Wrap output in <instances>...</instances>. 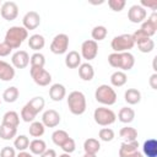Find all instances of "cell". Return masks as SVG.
<instances>
[{
    "label": "cell",
    "instance_id": "6da1fadb",
    "mask_svg": "<svg viewBox=\"0 0 157 157\" xmlns=\"http://www.w3.org/2000/svg\"><path fill=\"white\" fill-rule=\"evenodd\" d=\"M108 63L112 67L120 69V71H129L135 65V58L130 52L112 53L108 55Z\"/></svg>",
    "mask_w": 157,
    "mask_h": 157
},
{
    "label": "cell",
    "instance_id": "7a4b0ae2",
    "mask_svg": "<svg viewBox=\"0 0 157 157\" xmlns=\"http://www.w3.org/2000/svg\"><path fill=\"white\" fill-rule=\"evenodd\" d=\"M26 39H28V31L23 26H12L6 31L4 42L12 49H17Z\"/></svg>",
    "mask_w": 157,
    "mask_h": 157
},
{
    "label": "cell",
    "instance_id": "3957f363",
    "mask_svg": "<svg viewBox=\"0 0 157 157\" xmlns=\"http://www.w3.org/2000/svg\"><path fill=\"white\" fill-rule=\"evenodd\" d=\"M67 107L74 115H81L86 112V97L81 91H72L67 96Z\"/></svg>",
    "mask_w": 157,
    "mask_h": 157
},
{
    "label": "cell",
    "instance_id": "277c9868",
    "mask_svg": "<svg viewBox=\"0 0 157 157\" xmlns=\"http://www.w3.org/2000/svg\"><path fill=\"white\" fill-rule=\"evenodd\" d=\"M94 98L102 105H113L117 102V93L112 86L103 83L96 88Z\"/></svg>",
    "mask_w": 157,
    "mask_h": 157
},
{
    "label": "cell",
    "instance_id": "5b68a950",
    "mask_svg": "<svg viewBox=\"0 0 157 157\" xmlns=\"http://www.w3.org/2000/svg\"><path fill=\"white\" fill-rule=\"evenodd\" d=\"M135 45V42L132 39L131 34H120V36H115L112 42H110V47L114 50V53H124V52H129L130 49H132Z\"/></svg>",
    "mask_w": 157,
    "mask_h": 157
},
{
    "label": "cell",
    "instance_id": "8992f818",
    "mask_svg": "<svg viewBox=\"0 0 157 157\" xmlns=\"http://www.w3.org/2000/svg\"><path fill=\"white\" fill-rule=\"evenodd\" d=\"M93 119H94V121L98 125H101V126H108V125H112L113 123H115L117 115H115V113L110 108L99 107V108H96L94 109V112H93Z\"/></svg>",
    "mask_w": 157,
    "mask_h": 157
},
{
    "label": "cell",
    "instance_id": "52a82bcc",
    "mask_svg": "<svg viewBox=\"0 0 157 157\" xmlns=\"http://www.w3.org/2000/svg\"><path fill=\"white\" fill-rule=\"evenodd\" d=\"M67 48H69V36L65 33L56 34L50 43V52L56 55L66 53Z\"/></svg>",
    "mask_w": 157,
    "mask_h": 157
},
{
    "label": "cell",
    "instance_id": "ba28073f",
    "mask_svg": "<svg viewBox=\"0 0 157 157\" xmlns=\"http://www.w3.org/2000/svg\"><path fill=\"white\" fill-rule=\"evenodd\" d=\"M31 77L33 78L34 83L38 86H48L52 82V75L44 69V67H31L29 69Z\"/></svg>",
    "mask_w": 157,
    "mask_h": 157
},
{
    "label": "cell",
    "instance_id": "9c48e42d",
    "mask_svg": "<svg viewBox=\"0 0 157 157\" xmlns=\"http://www.w3.org/2000/svg\"><path fill=\"white\" fill-rule=\"evenodd\" d=\"M98 54V43L93 39H87L81 44V58L86 59L87 61L93 60Z\"/></svg>",
    "mask_w": 157,
    "mask_h": 157
},
{
    "label": "cell",
    "instance_id": "30bf717a",
    "mask_svg": "<svg viewBox=\"0 0 157 157\" xmlns=\"http://www.w3.org/2000/svg\"><path fill=\"white\" fill-rule=\"evenodd\" d=\"M0 13H1L4 20L13 21L18 16V6L15 1H5L1 4Z\"/></svg>",
    "mask_w": 157,
    "mask_h": 157
},
{
    "label": "cell",
    "instance_id": "8fae6325",
    "mask_svg": "<svg viewBox=\"0 0 157 157\" xmlns=\"http://www.w3.org/2000/svg\"><path fill=\"white\" fill-rule=\"evenodd\" d=\"M147 12L141 5H132L128 11V18L131 23H142L146 20Z\"/></svg>",
    "mask_w": 157,
    "mask_h": 157
},
{
    "label": "cell",
    "instance_id": "7c38bea8",
    "mask_svg": "<svg viewBox=\"0 0 157 157\" xmlns=\"http://www.w3.org/2000/svg\"><path fill=\"white\" fill-rule=\"evenodd\" d=\"M148 38H151L152 36L156 34L157 32V13L156 11H153L147 20H145L142 23H141V28H140Z\"/></svg>",
    "mask_w": 157,
    "mask_h": 157
},
{
    "label": "cell",
    "instance_id": "4fadbf2b",
    "mask_svg": "<svg viewBox=\"0 0 157 157\" xmlns=\"http://www.w3.org/2000/svg\"><path fill=\"white\" fill-rule=\"evenodd\" d=\"M29 58L26 50H17L11 56V65L16 69H25L29 64Z\"/></svg>",
    "mask_w": 157,
    "mask_h": 157
},
{
    "label": "cell",
    "instance_id": "5bb4252c",
    "mask_svg": "<svg viewBox=\"0 0 157 157\" xmlns=\"http://www.w3.org/2000/svg\"><path fill=\"white\" fill-rule=\"evenodd\" d=\"M22 25L27 31H33L40 25V16L37 11H28L23 18H22Z\"/></svg>",
    "mask_w": 157,
    "mask_h": 157
},
{
    "label": "cell",
    "instance_id": "9a60e30c",
    "mask_svg": "<svg viewBox=\"0 0 157 157\" xmlns=\"http://www.w3.org/2000/svg\"><path fill=\"white\" fill-rule=\"evenodd\" d=\"M61 118L55 109H48L42 115V123L45 128H55L59 125Z\"/></svg>",
    "mask_w": 157,
    "mask_h": 157
},
{
    "label": "cell",
    "instance_id": "2e32d148",
    "mask_svg": "<svg viewBox=\"0 0 157 157\" xmlns=\"http://www.w3.org/2000/svg\"><path fill=\"white\" fill-rule=\"evenodd\" d=\"M15 67L11 65V64H9V63H6V61H4V60H0V80L1 81H11V80H13V77H15Z\"/></svg>",
    "mask_w": 157,
    "mask_h": 157
},
{
    "label": "cell",
    "instance_id": "e0dca14e",
    "mask_svg": "<svg viewBox=\"0 0 157 157\" xmlns=\"http://www.w3.org/2000/svg\"><path fill=\"white\" fill-rule=\"evenodd\" d=\"M66 96V88L61 83H54L49 88V97L54 102H60Z\"/></svg>",
    "mask_w": 157,
    "mask_h": 157
},
{
    "label": "cell",
    "instance_id": "ac0fdd59",
    "mask_svg": "<svg viewBox=\"0 0 157 157\" xmlns=\"http://www.w3.org/2000/svg\"><path fill=\"white\" fill-rule=\"evenodd\" d=\"M44 105H45V101H44V98L40 97V96L33 97L31 101H28V102L26 103V107H27L36 117H37L38 113H40V112L43 110Z\"/></svg>",
    "mask_w": 157,
    "mask_h": 157
},
{
    "label": "cell",
    "instance_id": "d6986e66",
    "mask_svg": "<svg viewBox=\"0 0 157 157\" xmlns=\"http://www.w3.org/2000/svg\"><path fill=\"white\" fill-rule=\"evenodd\" d=\"M81 60H82V58H81L80 53L76 50H71L65 56V65L69 69H76L82 64Z\"/></svg>",
    "mask_w": 157,
    "mask_h": 157
},
{
    "label": "cell",
    "instance_id": "ffe728a7",
    "mask_svg": "<svg viewBox=\"0 0 157 157\" xmlns=\"http://www.w3.org/2000/svg\"><path fill=\"white\" fill-rule=\"evenodd\" d=\"M139 151V142L137 140L131 142H123L119 148V157H129L131 153Z\"/></svg>",
    "mask_w": 157,
    "mask_h": 157
},
{
    "label": "cell",
    "instance_id": "44dd1931",
    "mask_svg": "<svg viewBox=\"0 0 157 157\" xmlns=\"http://www.w3.org/2000/svg\"><path fill=\"white\" fill-rule=\"evenodd\" d=\"M78 76L83 81H91L94 76V69L90 63H83L78 66Z\"/></svg>",
    "mask_w": 157,
    "mask_h": 157
},
{
    "label": "cell",
    "instance_id": "7402d4cb",
    "mask_svg": "<svg viewBox=\"0 0 157 157\" xmlns=\"http://www.w3.org/2000/svg\"><path fill=\"white\" fill-rule=\"evenodd\" d=\"M1 124L7 125V126H12V128H17L20 125V115L15 110H9L2 115Z\"/></svg>",
    "mask_w": 157,
    "mask_h": 157
},
{
    "label": "cell",
    "instance_id": "603a6c76",
    "mask_svg": "<svg viewBox=\"0 0 157 157\" xmlns=\"http://www.w3.org/2000/svg\"><path fill=\"white\" fill-rule=\"evenodd\" d=\"M144 156L146 157H157V140L156 139H148L144 142L142 146Z\"/></svg>",
    "mask_w": 157,
    "mask_h": 157
},
{
    "label": "cell",
    "instance_id": "cb8c5ba5",
    "mask_svg": "<svg viewBox=\"0 0 157 157\" xmlns=\"http://www.w3.org/2000/svg\"><path fill=\"white\" fill-rule=\"evenodd\" d=\"M45 45V39L42 34H32L28 38V47L34 50V52H39L40 49H43Z\"/></svg>",
    "mask_w": 157,
    "mask_h": 157
},
{
    "label": "cell",
    "instance_id": "d4e9b609",
    "mask_svg": "<svg viewBox=\"0 0 157 157\" xmlns=\"http://www.w3.org/2000/svg\"><path fill=\"white\" fill-rule=\"evenodd\" d=\"M124 99L130 105L137 104L141 101V92L139 90H136V88H128L125 91V93H124Z\"/></svg>",
    "mask_w": 157,
    "mask_h": 157
},
{
    "label": "cell",
    "instance_id": "484cf974",
    "mask_svg": "<svg viewBox=\"0 0 157 157\" xmlns=\"http://www.w3.org/2000/svg\"><path fill=\"white\" fill-rule=\"evenodd\" d=\"M119 136L124 140V142H131L137 139V130L132 126H124L119 130Z\"/></svg>",
    "mask_w": 157,
    "mask_h": 157
},
{
    "label": "cell",
    "instance_id": "4316f807",
    "mask_svg": "<svg viewBox=\"0 0 157 157\" xmlns=\"http://www.w3.org/2000/svg\"><path fill=\"white\" fill-rule=\"evenodd\" d=\"M29 151L32 155H37L40 156L45 150H47V144L44 140L42 139H34L32 141H29V146H28Z\"/></svg>",
    "mask_w": 157,
    "mask_h": 157
},
{
    "label": "cell",
    "instance_id": "83f0119b",
    "mask_svg": "<svg viewBox=\"0 0 157 157\" xmlns=\"http://www.w3.org/2000/svg\"><path fill=\"white\" fill-rule=\"evenodd\" d=\"M83 150H85V153L97 155V152L101 150V142L94 137H88L83 142Z\"/></svg>",
    "mask_w": 157,
    "mask_h": 157
},
{
    "label": "cell",
    "instance_id": "f1b7e54d",
    "mask_svg": "<svg viewBox=\"0 0 157 157\" xmlns=\"http://www.w3.org/2000/svg\"><path fill=\"white\" fill-rule=\"evenodd\" d=\"M135 118V110L130 107H123L120 108L119 113H118V119L119 121L124 123V124H129L134 120Z\"/></svg>",
    "mask_w": 157,
    "mask_h": 157
},
{
    "label": "cell",
    "instance_id": "f546056e",
    "mask_svg": "<svg viewBox=\"0 0 157 157\" xmlns=\"http://www.w3.org/2000/svg\"><path fill=\"white\" fill-rule=\"evenodd\" d=\"M126 81H128V76L124 71L118 70V71H114L110 75V83L114 87H121L126 83Z\"/></svg>",
    "mask_w": 157,
    "mask_h": 157
},
{
    "label": "cell",
    "instance_id": "4dcf8cb0",
    "mask_svg": "<svg viewBox=\"0 0 157 157\" xmlns=\"http://www.w3.org/2000/svg\"><path fill=\"white\" fill-rule=\"evenodd\" d=\"M28 131H29V135L32 137H40L44 135V131H45V126L43 125L42 121H32L29 128H28Z\"/></svg>",
    "mask_w": 157,
    "mask_h": 157
},
{
    "label": "cell",
    "instance_id": "1f68e13d",
    "mask_svg": "<svg viewBox=\"0 0 157 157\" xmlns=\"http://www.w3.org/2000/svg\"><path fill=\"white\" fill-rule=\"evenodd\" d=\"M18 94H20V91L17 87L15 86H11V87H7L4 93H2V99L6 102V103H13L17 101L18 98Z\"/></svg>",
    "mask_w": 157,
    "mask_h": 157
},
{
    "label": "cell",
    "instance_id": "d6a6232c",
    "mask_svg": "<svg viewBox=\"0 0 157 157\" xmlns=\"http://www.w3.org/2000/svg\"><path fill=\"white\" fill-rule=\"evenodd\" d=\"M16 135H17V128L7 126L4 124L0 125V137L2 140H11L16 137Z\"/></svg>",
    "mask_w": 157,
    "mask_h": 157
},
{
    "label": "cell",
    "instance_id": "836d02e7",
    "mask_svg": "<svg viewBox=\"0 0 157 157\" xmlns=\"http://www.w3.org/2000/svg\"><path fill=\"white\" fill-rule=\"evenodd\" d=\"M69 137H70L69 134H67L65 130H61V129L55 130V131L52 134V140H53V142H54L56 146H59V147H60Z\"/></svg>",
    "mask_w": 157,
    "mask_h": 157
},
{
    "label": "cell",
    "instance_id": "e575fe53",
    "mask_svg": "<svg viewBox=\"0 0 157 157\" xmlns=\"http://www.w3.org/2000/svg\"><path fill=\"white\" fill-rule=\"evenodd\" d=\"M108 34V29L104 27V26H96L93 27L92 32H91V36H92V39L94 42H99V40H103Z\"/></svg>",
    "mask_w": 157,
    "mask_h": 157
},
{
    "label": "cell",
    "instance_id": "d590c367",
    "mask_svg": "<svg viewBox=\"0 0 157 157\" xmlns=\"http://www.w3.org/2000/svg\"><path fill=\"white\" fill-rule=\"evenodd\" d=\"M29 63H31V67H44V65H45V56L42 53L36 52V53H33L31 55Z\"/></svg>",
    "mask_w": 157,
    "mask_h": 157
},
{
    "label": "cell",
    "instance_id": "8d00e7d4",
    "mask_svg": "<svg viewBox=\"0 0 157 157\" xmlns=\"http://www.w3.org/2000/svg\"><path fill=\"white\" fill-rule=\"evenodd\" d=\"M13 146L16 150H18V152L26 151L29 146V139L26 135H18V136H16V139L13 141Z\"/></svg>",
    "mask_w": 157,
    "mask_h": 157
},
{
    "label": "cell",
    "instance_id": "74e56055",
    "mask_svg": "<svg viewBox=\"0 0 157 157\" xmlns=\"http://www.w3.org/2000/svg\"><path fill=\"white\" fill-rule=\"evenodd\" d=\"M136 45L141 53H151L155 49V42L151 38H146V39L136 43Z\"/></svg>",
    "mask_w": 157,
    "mask_h": 157
},
{
    "label": "cell",
    "instance_id": "f35d334b",
    "mask_svg": "<svg viewBox=\"0 0 157 157\" xmlns=\"http://www.w3.org/2000/svg\"><path fill=\"white\" fill-rule=\"evenodd\" d=\"M98 136H99V139L102 141L109 142L115 137V134H114L113 129H110V128H102L99 130V132H98Z\"/></svg>",
    "mask_w": 157,
    "mask_h": 157
},
{
    "label": "cell",
    "instance_id": "ab89813d",
    "mask_svg": "<svg viewBox=\"0 0 157 157\" xmlns=\"http://www.w3.org/2000/svg\"><path fill=\"white\" fill-rule=\"evenodd\" d=\"M126 5L125 0H108V6L114 12H120Z\"/></svg>",
    "mask_w": 157,
    "mask_h": 157
},
{
    "label": "cell",
    "instance_id": "60d3db41",
    "mask_svg": "<svg viewBox=\"0 0 157 157\" xmlns=\"http://www.w3.org/2000/svg\"><path fill=\"white\" fill-rule=\"evenodd\" d=\"M61 150L64 151V153H72L75 150H76V144H75V140L72 137H69L61 146Z\"/></svg>",
    "mask_w": 157,
    "mask_h": 157
},
{
    "label": "cell",
    "instance_id": "b9f144b4",
    "mask_svg": "<svg viewBox=\"0 0 157 157\" xmlns=\"http://www.w3.org/2000/svg\"><path fill=\"white\" fill-rule=\"evenodd\" d=\"M21 118H22V120L23 121H26V123H32V121H34V119H36V115L26 107V104L22 107V109H21Z\"/></svg>",
    "mask_w": 157,
    "mask_h": 157
},
{
    "label": "cell",
    "instance_id": "7bdbcfd3",
    "mask_svg": "<svg viewBox=\"0 0 157 157\" xmlns=\"http://www.w3.org/2000/svg\"><path fill=\"white\" fill-rule=\"evenodd\" d=\"M0 157H16V151L13 147L5 146L0 151Z\"/></svg>",
    "mask_w": 157,
    "mask_h": 157
},
{
    "label": "cell",
    "instance_id": "ee69618b",
    "mask_svg": "<svg viewBox=\"0 0 157 157\" xmlns=\"http://www.w3.org/2000/svg\"><path fill=\"white\" fill-rule=\"evenodd\" d=\"M11 52H12V48L9 44H6L5 42L0 43V56H7L10 55Z\"/></svg>",
    "mask_w": 157,
    "mask_h": 157
},
{
    "label": "cell",
    "instance_id": "f6af8a7d",
    "mask_svg": "<svg viewBox=\"0 0 157 157\" xmlns=\"http://www.w3.org/2000/svg\"><path fill=\"white\" fill-rule=\"evenodd\" d=\"M140 5L145 9V7H150L151 10H156L157 9V0H141V2H140Z\"/></svg>",
    "mask_w": 157,
    "mask_h": 157
},
{
    "label": "cell",
    "instance_id": "bcb514c9",
    "mask_svg": "<svg viewBox=\"0 0 157 157\" xmlns=\"http://www.w3.org/2000/svg\"><path fill=\"white\" fill-rule=\"evenodd\" d=\"M148 83H150L151 88H153V90H157V74H156V72L151 75L150 80H148Z\"/></svg>",
    "mask_w": 157,
    "mask_h": 157
},
{
    "label": "cell",
    "instance_id": "7dc6e473",
    "mask_svg": "<svg viewBox=\"0 0 157 157\" xmlns=\"http://www.w3.org/2000/svg\"><path fill=\"white\" fill-rule=\"evenodd\" d=\"M39 157H58V156H56L55 150H53V148H47Z\"/></svg>",
    "mask_w": 157,
    "mask_h": 157
},
{
    "label": "cell",
    "instance_id": "c3c4849f",
    "mask_svg": "<svg viewBox=\"0 0 157 157\" xmlns=\"http://www.w3.org/2000/svg\"><path fill=\"white\" fill-rule=\"evenodd\" d=\"M16 157H34L32 153H29V152H27V151H21V152H18L17 155H16Z\"/></svg>",
    "mask_w": 157,
    "mask_h": 157
},
{
    "label": "cell",
    "instance_id": "681fc988",
    "mask_svg": "<svg viewBox=\"0 0 157 157\" xmlns=\"http://www.w3.org/2000/svg\"><path fill=\"white\" fill-rule=\"evenodd\" d=\"M129 157H145L140 151H136V152H134V153H131Z\"/></svg>",
    "mask_w": 157,
    "mask_h": 157
},
{
    "label": "cell",
    "instance_id": "f907efd6",
    "mask_svg": "<svg viewBox=\"0 0 157 157\" xmlns=\"http://www.w3.org/2000/svg\"><path fill=\"white\" fill-rule=\"evenodd\" d=\"M82 157H97L96 155H91V153H85Z\"/></svg>",
    "mask_w": 157,
    "mask_h": 157
},
{
    "label": "cell",
    "instance_id": "816d5d0a",
    "mask_svg": "<svg viewBox=\"0 0 157 157\" xmlns=\"http://www.w3.org/2000/svg\"><path fill=\"white\" fill-rule=\"evenodd\" d=\"M59 157H71V156H70L69 153H63V155H60Z\"/></svg>",
    "mask_w": 157,
    "mask_h": 157
},
{
    "label": "cell",
    "instance_id": "f5cc1de1",
    "mask_svg": "<svg viewBox=\"0 0 157 157\" xmlns=\"http://www.w3.org/2000/svg\"><path fill=\"white\" fill-rule=\"evenodd\" d=\"M1 4H2V2H1V1H0V7H1Z\"/></svg>",
    "mask_w": 157,
    "mask_h": 157
},
{
    "label": "cell",
    "instance_id": "db71d44e",
    "mask_svg": "<svg viewBox=\"0 0 157 157\" xmlns=\"http://www.w3.org/2000/svg\"><path fill=\"white\" fill-rule=\"evenodd\" d=\"M0 104H1V98H0Z\"/></svg>",
    "mask_w": 157,
    "mask_h": 157
}]
</instances>
